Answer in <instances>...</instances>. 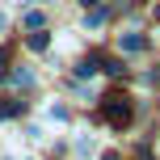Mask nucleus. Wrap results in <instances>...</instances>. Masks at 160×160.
I'll list each match as a JSON object with an SVG mask.
<instances>
[{"label": "nucleus", "instance_id": "nucleus-1", "mask_svg": "<svg viewBox=\"0 0 160 160\" xmlns=\"http://www.w3.org/2000/svg\"><path fill=\"white\" fill-rule=\"evenodd\" d=\"M105 118H110L114 127H127V122H131V105H127V97H110V101H105Z\"/></svg>", "mask_w": 160, "mask_h": 160}, {"label": "nucleus", "instance_id": "nucleus-4", "mask_svg": "<svg viewBox=\"0 0 160 160\" xmlns=\"http://www.w3.org/2000/svg\"><path fill=\"white\" fill-rule=\"evenodd\" d=\"M4 68H8V55H4V51H0V76H4Z\"/></svg>", "mask_w": 160, "mask_h": 160}, {"label": "nucleus", "instance_id": "nucleus-2", "mask_svg": "<svg viewBox=\"0 0 160 160\" xmlns=\"http://www.w3.org/2000/svg\"><path fill=\"white\" fill-rule=\"evenodd\" d=\"M143 47V34H127V38H122V51H139Z\"/></svg>", "mask_w": 160, "mask_h": 160}, {"label": "nucleus", "instance_id": "nucleus-3", "mask_svg": "<svg viewBox=\"0 0 160 160\" xmlns=\"http://www.w3.org/2000/svg\"><path fill=\"white\" fill-rule=\"evenodd\" d=\"M47 42H51V38H47L42 30H38V34H30V47H34V51H47Z\"/></svg>", "mask_w": 160, "mask_h": 160}, {"label": "nucleus", "instance_id": "nucleus-5", "mask_svg": "<svg viewBox=\"0 0 160 160\" xmlns=\"http://www.w3.org/2000/svg\"><path fill=\"white\" fill-rule=\"evenodd\" d=\"M0 30H4V13H0Z\"/></svg>", "mask_w": 160, "mask_h": 160}]
</instances>
